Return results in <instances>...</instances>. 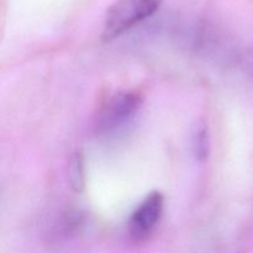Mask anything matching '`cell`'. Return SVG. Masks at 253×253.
Here are the masks:
<instances>
[{
  "instance_id": "cell-2",
  "label": "cell",
  "mask_w": 253,
  "mask_h": 253,
  "mask_svg": "<svg viewBox=\"0 0 253 253\" xmlns=\"http://www.w3.org/2000/svg\"><path fill=\"white\" fill-rule=\"evenodd\" d=\"M163 0H116L104 19L103 40L111 41L157 12Z\"/></svg>"
},
{
  "instance_id": "cell-1",
  "label": "cell",
  "mask_w": 253,
  "mask_h": 253,
  "mask_svg": "<svg viewBox=\"0 0 253 253\" xmlns=\"http://www.w3.org/2000/svg\"><path fill=\"white\" fill-rule=\"evenodd\" d=\"M142 106V98L136 91L114 94L99 110L95 130L100 136L110 137L124 132L135 121Z\"/></svg>"
},
{
  "instance_id": "cell-3",
  "label": "cell",
  "mask_w": 253,
  "mask_h": 253,
  "mask_svg": "<svg viewBox=\"0 0 253 253\" xmlns=\"http://www.w3.org/2000/svg\"><path fill=\"white\" fill-rule=\"evenodd\" d=\"M165 198L160 192H152L141 202L128 221V231L136 241L150 236L160 222L163 212Z\"/></svg>"
},
{
  "instance_id": "cell-4",
  "label": "cell",
  "mask_w": 253,
  "mask_h": 253,
  "mask_svg": "<svg viewBox=\"0 0 253 253\" xmlns=\"http://www.w3.org/2000/svg\"><path fill=\"white\" fill-rule=\"evenodd\" d=\"M69 183L72 189L76 192H82L85 183L84 177V160L81 152H76L69 162Z\"/></svg>"
},
{
  "instance_id": "cell-5",
  "label": "cell",
  "mask_w": 253,
  "mask_h": 253,
  "mask_svg": "<svg viewBox=\"0 0 253 253\" xmlns=\"http://www.w3.org/2000/svg\"><path fill=\"white\" fill-rule=\"evenodd\" d=\"M193 146H194V152L198 160H205L209 153V136L204 126L198 128L195 132Z\"/></svg>"
}]
</instances>
